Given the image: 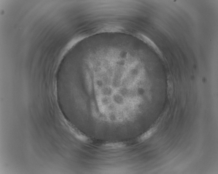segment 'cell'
<instances>
[{
  "label": "cell",
  "instance_id": "obj_1",
  "mask_svg": "<svg viewBox=\"0 0 218 174\" xmlns=\"http://www.w3.org/2000/svg\"><path fill=\"white\" fill-rule=\"evenodd\" d=\"M136 38L148 46L155 52L161 58L163 59V55L162 52L156 44L146 35L140 33H136L133 34Z\"/></svg>",
  "mask_w": 218,
  "mask_h": 174
},
{
  "label": "cell",
  "instance_id": "obj_2",
  "mask_svg": "<svg viewBox=\"0 0 218 174\" xmlns=\"http://www.w3.org/2000/svg\"><path fill=\"white\" fill-rule=\"evenodd\" d=\"M156 130V128H152L147 132L140 136V140L143 141L146 140L150 138L153 135Z\"/></svg>",
  "mask_w": 218,
  "mask_h": 174
},
{
  "label": "cell",
  "instance_id": "obj_3",
  "mask_svg": "<svg viewBox=\"0 0 218 174\" xmlns=\"http://www.w3.org/2000/svg\"><path fill=\"white\" fill-rule=\"evenodd\" d=\"M123 143H109L105 145V147L108 149H118L124 146Z\"/></svg>",
  "mask_w": 218,
  "mask_h": 174
}]
</instances>
